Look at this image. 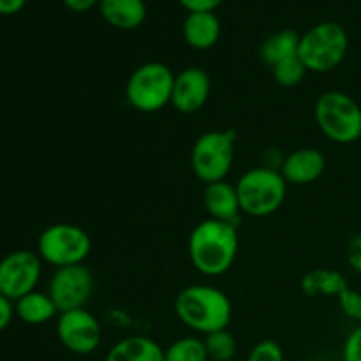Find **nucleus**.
<instances>
[{
	"mask_svg": "<svg viewBox=\"0 0 361 361\" xmlns=\"http://www.w3.org/2000/svg\"><path fill=\"white\" fill-rule=\"evenodd\" d=\"M238 226L204 219L192 229L187 243L192 267L204 277H221L238 256Z\"/></svg>",
	"mask_w": 361,
	"mask_h": 361,
	"instance_id": "nucleus-1",
	"label": "nucleus"
},
{
	"mask_svg": "<svg viewBox=\"0 0 361 361\" xmlns=\"http://www.w3.org/2000/svg\"><path fill=\"white\" fill-rule=\"evenodd\" d=\"M175 314L189 330L208 335L229 326L233 305L222 289L210 284H192L176 295Z\"/></svg>",
	"mask_w": 361,
	"mask_h": 361,
	"instance_id": "nucleus-2",
	"label": "nucleus"
},
{
	"mask_svg": "<svg viewBox=\"0 0 361 361\" xmlns=\"http://www.w3.org/2000/svg\"><path fill=\"white\" fill-rule=\"evenodd\" d=\"M349 35L337 21H323L300 35L298 56L309 73H331L344 62Z\"/></svg>",
	"mask_w": 361,
	"mask_h": 361,
	"instance_id": "nucleus-3",
	"label": "nucleus"
},
{
	"mask_svg": "<svg viewBox=\"0 0 361 361\" xmlns=\"http://www.w3.org/2000/svg\"><path fill=\"white\" fill-rule=\"evenodd\" d=\"M240 208L249 217H268L281 210L288 194V182L281 171L257 166L249 169L236 182Z\"/></svg>",
	"mask_w": 361,
	"mask_h": 361,
	"instance_id": "nucleus-4",
	"label": "nucleus"
},
{
	"mask_svg": "<svg viewBox=\"0 0 361 361\" xmlns=\"http://www.w3.org/2000/svg\"><path fill=\"white\" fill-rule=\"evenodd\" d=\"M314 118L321 133L338 145H351L361 137V106L349 94L328 90L314 104Z\"/></svg>",
	"mask_w": 361,
	"mask_h": 361,
	"instance_id": "nucleus-5",
	"label": "nucleus"
},
{
	"mask_svg": "<svg viewBox=\"0 0 361 361\" xmlns=\"http://www.w3.org/2000/svg\"><path fill=\"white\" fill-rule=\"evenodd\" d=\"M175 76L171 67L162 62H147L136 67L126 85V99L141 113L161 111L171 104Z\"/></svg>",
	"mask_w": 361,
	"mask_h": 361,
	"instance_id": "nucleus-6",
	"label": "nucleus"
},
{
	"mask_svg": "<svg viewBox=\"0 0 361 361\" xmlns=\"http://www.w3.org/2000/svg\"><path fill=\"white\" fill-rule=\"evenodd\" d=\"M235 130H208L197 137L190 152V168L204 185L228 178L235 162Z\"/></svg>",
	"mask_w": 361,
	"mask_h": 361,
	"instance_id": "nucleus-7",
	"label": "nucleus"
},
{
	"mask_svg": "<svg viewBox=\"0 0 361 361\" xmlns=\"http://www.w3.org/2000/svg\"><path fill=\"white\" fill-rule=\"evenodd\" d=\"M92 238L81 226L59 222L51 224L39 235L37 254L42 263L55 268L83 264L90 256Z\"/></svg>",
	"mask_w": 361,
	"mask_h": 361,
	"instance_id": "nucleus-8",
	"label": "nucleus"
},
{
	"mask_svg": "<svg viewBox=\"0 0 361 361\" xmlns=\"http://www.w3.org/2000/svg\"><path fill=\"white\" fill-rule=\"evenodd\" d=\"M42 259L34 250H14L0 259V295L16 302L35 291L41 281Z\"/></svg>",
	"mask_w": 361,
	"mask_h": 361,
	"instance_id": "nucleus-9",
	"label": "nucleus"
},
{
	"mask_svg": "<svg viewBox=\"0 0 361 361\" xmlns=\"http://www.w3.org/2000/svg\"><path fill=\"white\" fill-rule=\"evenodd\" d=\"M56 335L67 351L80 356L95 353L102 342L101 323L85 307L60 312L56 319Z\"/></svg>",
	"mask_w": 361,
	"mask_h": 361,
	"instance_id": "nucleus-10",
	"label": "nucleus"
},
{
	"mask_svg": "<svg viewBox=\"0 0 361 361\" xmlns=\"http://www.w3.org/2000/svg\"><path fill=\"white\" fill-rule=\"evenodd\" d=\"M94 293V275L85 264L56 268L48 284V295L60 312L83 309Z\"/></svg>",
	"mask_w": 361,
	"mask_h": 361,
	"instance_id": "nucleus-11",
	"label": "nucleus"
},
{
	"mask_svg": "<svg viewBox=\"0 0 361 361\" xmlns=\"http://www.w3.org/2000/svg\"><path fill=\"white\" fill-rule=\"evenodd\" d=\"M212 80L201 67H187L175 76L171 106L182 115H194L210 99Z\"/></svg>",
	"mask_w": 361,
	"mask_h": 361,
	"instance_id": "nucleus-12",
	"label": "nucleus"
},
{
	"mask_svg": "<svg viewBox=\"0 0 361 361\" xmlns=\"http://www.w3.org/2000/svg\"><path fill=\"white\" fill-rule=\"evenodd\" d=\"M326 169V157L317 148H298L284 157L281 175L288 185H309L317 182Z\"/></svg>",
	"mask_w": 361,
	"mask_h": 361,
	"instance_id": "nucleus-13",
	"label": "nucleus"
},
{
	"mask_svg": "<svg viewBox=\"0 0 361 361\" xmlns=\"http://www.w3.org/2000/svg\"><path fill=\"white\" fill-rule=\"evenodd\" d=\"M203 204L210 219L238 226L242 208H240L236 185H231L226 180L208 183L203 192Z\"/></svg>",
	"mask_w": 361,
	"mask_h": 361,
	"instance_id": "nucleus-14",
	"label": "nucleus"
},
{
	"mask_svg": "<svg viewBox=\"0 0 361 361\" xmlns=\"http://www.w3.org/2000/svg\"><path fill=\"white\" fill-rule=\"evenodd\" d=\"M183 39L194 49H210L221 39V20L214 11H197L187 14L183 21Z\"/></svg>",
	"mask_w": 361,
	"mask_h": 361,
	"instance_id": "nucleus-15",
	"label": "nucleus"
},
{
	"mask_svg": "<svg viewBox=\"0 0 361 361\" xmlns=\"http://www.w3.org/2000/svg\"><path fill=\"white\" fill-rule=\"evenodd\" d=\"M99 11L106 23L120 30H134L147 18L145 0H101Z\"/></svg>",
	"mask_w": 361,
	"mask_h": 361,
	"instance_id": "nucleus-16",
	"label": "nucleus"
},
{
	"mask_svg": "<svg viewBox=\"0 0 361 361\" xmlns=\"http://www.w3.org/2000/svg\"><path fill=\"white\" fill-rule=\"evenodd\" d=\"M104 361H164V349L154 338L133 335L116 342Z\"/></svg>",
	"mask_w": 361,
	"mask_h": 361,
	"instance_id": "nucleus-17",
	"label": "nucleus"
},
{
	"mask_svg": "<svg viewBox=\"0 0 361 361\" xmlns=\"http://www.w3.org/2000/svg\"><path fill=\"white\" fill-rule=\"evenodd\" d=\"M14 310L25 324H32V326L48 323L59 314V309H56L51 296L48 293L37 291V289L16 300Z\"/></svg>",
	"mask_w": 361,
	"mask_h": 361,
	"instance_id": "nucleus-18",
	"label": "nucleus"
},
{
	"mask_svg": "<svg viewBox=\"0 0 361 361\" xmlns=\"http://www.w3.org/2000/svg\"><path fill=\"white\" fill-rule=\"evenodd\" d=\"M348 286V281L341 271L328 270V268H314L302 279L303 295L310 296V298L314 296H335L337 298Z\"/></svg>",
	"mask_w": 361,
	"mask_h": 361,
	"instance_id": "nucleus-19",
	"label": "nucleus"
},
{
	"mask_svg": "<svg viewBox=\"0 0 361 361\" xmlns=\"http://www.w3.org/2000/svg\"><path fill=\"white\" fill-rule=\"evenodd\" d=\"M298 32L291 30V28H284V30L281 32H275L274 35H270V37L261 44L259 56L264 63L274 67L277 66L279 62H282V60L298 55Z\"/></svg>",
	"mask_w": 361,
	"mask_h": 361,
	"instance_id": "nucleus-20",
	"label": "nucleus"
},
{
	"mask_svg": "<svg viewBox=\"0 0 361 361\" xmlns=\"http://www.w3.org/2000/svg\"><path fill=\"white\" fill-rule=\"evenodd\" d=\"M164 361H210V358L203 338L182 337L164 349Z\"/></svg>",
	"mask_w": 361,
	"mask_h": 361,
	"instance_id": "nucleus-21",
	"label": "nucleus"
},
{
	"mask_svg": "<svg viewBox=\"0 0 361 361\" xmlns=\"http://www.w3.org/2000/svg\"><path fill=\"white\" fill-rule=\"evenodd\" d=\"M203 341L208 358L212 361H231L238 351V342L228 328L204 335Z\"/></svg>",
	"mask_w": 361,
	"mask_h": 361,
	"instance_id": "nucleus-22",
	"label": "nucleus"
},
{
	"mask_svg": "<svg viewBox=\"0 0 361 361\" xmlns=\"http://www.w3.org/2000/svg\"><path fill=\"white\" fill-rule=\"evenodd\" d=\"M309 73L307 67L303 66V62L300 60V56H291V59H286L282 62H279L277 66L271 67V76L274 81L279 87L284 88H293L296 85H300L305 78V74Z\"/></svg>",
	"mask_w": 361,
	"mask_h": 361,
	"instance_id": "nucleus-23",
	"label": "nucleus"
},
{
	"mask_svg": "<svg viewBox=\"0 0 361 361\" xmlns=\"http://www.w3.org/2000/svg\"><path fill=\"white\" fill-rule=\"evenodd\" d=\"M245 361H286L281 344L275 341H261L250 349Z\"/></svg>",
	"mask_w": 361,
	"mask_h": 361,
	"instance_id": "nucleus-24",
	"label": "nucleus"
},
{
	"mask_svg": "<svg viewBox=\"0 0 361 361\" xmlns=\"http://www.w3.org/2000/svg\"><path fill=\"white\" fill-rule=\"evenodd\" d=\"M338 305L341 310L344 312L345 317L353 321H361V293L356 291L353 288H345L344 291H341V295L337 296Z\"/></svg>",
	"mask_w": 361,
	"mask_h": 361,
	"instance_id": "nucleus-25",
	"label": "nucleus"
},
{
	"mask_svg": "<svg viewBox=\"0 0 361 361\" xmlns=\"http://www.w3.org/2000/svg\"><path fill=\"white\" fill-rule=\"evenodd\" d=\"M342 360L344 361H361V324L348 335L342 348Z\"/></svg>",
	"mask_w": 361,
	"mask_h": 361,
	"instance_id": "nucleus-26",
	"label": "nucleus"
},
{
	"mask_svg": "<svg viewBox=\"0 0 361 361\" xmlns=\"http://www.w3.org/2000/svg\"><path fill=\"white\" fill-rule=\"evenodd\" d=\"M348 259L353 270L361 275V235L353 236L348 245Z\"/></svg>",
	"mask_w": 361,
	"mask_h": 361,
	"instance_id": "nucleus-27",
	"label": "nucleus"
},
{
	"mask_svg": "<svg viewBox=\"0 0 361 361\" xmlns=\"http://www.w3.org/2000/svg\"><path fill=\"white\" fill-rule=\"evenodd\" d=\"M180 6L185 7L189 13H197V11H214L221 6L224 0H178Z\"/></svg>",
	"mask_w": 361,
	"mask_h": 361,
	"instance_id": "nucleus-28",
	"label": "nucleus"
},
{
	"mask_svg": "<svg viewBox=\"0 0 361 361\" xmlns=\"http://www.w3.org/2000/svg\"><path fill=\"white\" fill-rule=\"evenodd\" d=\"M14 314H16V310H14V303L13 300H9L7 296L0 295V331L6 330L7 326L11 324V321H13Z\"/></svg>",
	"mask_w": 361,
	"mask_h": 361,
	"instance_id": "nucleus-29",
	"label": "nucleus"
},
{
	"mask_svg": "<svg viewBox=\"0 0 361 361\" xmlns=\"http://www.w3.org/2000/svg\"><path fill=\"white\" fill-rule=\"evenodd\" d=\"M62 2L69 11H74V13H87L92 7L99 6L101 0H62Z\"/></svg>",
	"mask_w": 361,
	"mask_h": 361,
	"instance_id": "nucleus-30",
	"label": "nucleus"
},
{
	"mask_svg": "<svg viewBox=\"0 0 361 361\" xmlns=\"http://www.w3.org/2000/svg\"><path fill=\"white\" fill-rule=\"evenodd\" d=\"M25 4H27V0H0V14L11 16V14L20 13Z\"/></svg>",
	"mask_w": 361,
	"mask_h": 361,
	"instance_id": "nucleus-31",
	"label": "nucleus"
}]
</instances>
